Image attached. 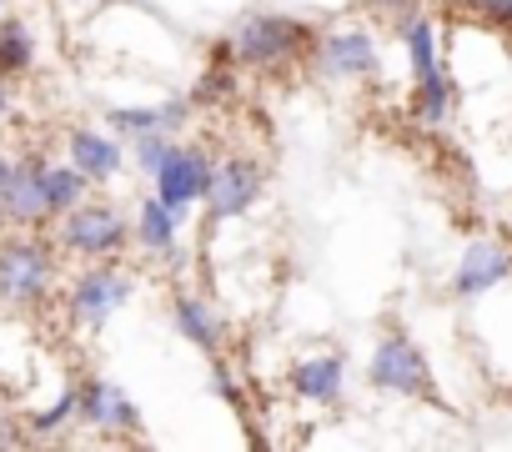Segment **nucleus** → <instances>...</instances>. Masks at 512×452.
Returning a JSON list of instances; mask_svg holds the SVG:
<instances>
[{"label":"nucleus","instance_id":"obj_25","mask_svg":"<svg viewBox=\"0 0 512 452\" xmlns=\"http://www.w3.org/2000/svg\"><path fill=\"white\" fill-rule=\"evenodd\" d=\"M372 6H387V11H412V0H372Z\"/></svg>","mask_w":512,"mask_h":452},{"label":"nucleus","instance_id":"obj_22","mask_svg":"<svg viewBox=\"0 0 512 452\" xmlns=\"http://www.w3.org/2000/svg\"><path fill=\"white\" fill-rule=\"evenodd\" d=\"M131 141H136V161H141V171H146V176H151V171L171 156V146H176V141H171V131H146V136H131Z\"/></svg>","mask_w":512,"mask_h":452},{"label":"nucleus","instance_id":"obj_12","mask_svg":"<svg viewBox=\"0 0 512 452\" xmlns=\"http://www.w3.org/2000/svg\"><path fill=\"white\" fill-rule=\"evenodd\" d=\"M322 76H372L377 71V46L367 31H332L317 51Z\"/></svg>","mask_w":512,"mask_h":452},{"label":"nucleus","instance_id":"obj_23","mask_svg":"<svg viewBox=\"0 0 512 452\" xmlns=\"http://www.w3.org/2000/svg\"><path fill=\"white\" fill-rule=\"evenodd\" d=\"M472 11L492 26H507L512 31V0H472Z\"/></svg>","mask_w":512,"mask_h":452},{"label":"nucleus","instance_id":"obj_18","mask_svg":"<svg viewBox=\"0 0 512 452\" xmlns=\"http://www.w3.org/2000/svg\"><path fill=\"white\" fill-rule=\"evenodd\" d=\"M41 186H46V206H51V216H61V211H71L81 196H86V176L76 171V166H41Z\"/></svg>","mask_w":512,"mask_h":452},{"label":"nucleus","instance_id":"obj_15","mask_svg":"<svg viewBox=\"0 0 512 452\" xmlns=\"http://www.w3.org/2000/svg\"><path fill=\"white\" fill-rule=\"evenodd\" d=\"M191 116L186 101H156V106H116L106 121L116 136H146V131H176Z\"/></svg>","mask_w":512,"mask_h":452},{"label":"nucleus","instance_id":"obj_9","mask_svg":"<svg viewBox=\"0 0 512 452\" xmlns=\"http://www.w3.org/2000/svg\"><path fill=\"white\" fill-rule=\"evenodd\" d=\"M76 412H81L96 432H136V427H141L136 402H131L111 377H86V382L76 387Z\"/></svg>","mask_w":512,"mask_h":452},{"label":"nucleus","instance_id":"obj_24","mask_svg":"<svg viewBox=\"0 0 512 452\" xmlns=\"http://www.w3.org/2000/svg\"><path fill=\"white\" fill-rule=\"evenodd\" d=\"M21 442H26V437L11 427V417H0V447H21Z\"/></svg>","mask_w":512,"mask_h":452},{"label":"nucleus","instance_id":"obj_16","mask_svg":"<svg viewBox=\"0 0 512 452\" xmlns=\"http://www.w3.org/2000/svg\"><path fill=\"white\" fill-rule=\"evenodd\" d=\"M171 322H176V332H181L186 342H196L201 352H216V347H221V322L211 317V307H206L201 297H176V302H171Z\"/></svg>","mask_w":512,"mask_h":452},{"label":"nucleus","instance_id":"obj_19","mask_svg":"<svg viewBox=\"0 0 512 452\" xmlns=\"http://www.w3.org/2000/svg\"><path fill=\"white\" fill-rule=\"evenodd\" d=\"M36 61L26 21H0V76H21Z\"/></svg>","mask_w":512,"mask_h":452},{"label":"nucleus","instance_id":"obj_17","mask_svg":"<svg viewBox=\"0 0 512 452\" xmlns=\"http://www.w3.org/2000/svg\"><path fill=\"white\" fill-rule=\"evenodd\" d=\"M176 226H181V216H176L161 196H146V201H141V211H136V237H141L146 252H176Z\"/></svg>","mask_w":512,"mask_h":452},{"label":"nucleus","instance_id":"obj_14","mask_svg":"<svg viewBox=\"0 0 512 452\" xmlns=\"http://www.w3.org/2000/svg\"><path fill=\"white\" fill-rule=\"evenodd\" d=\"M66 151H71V166H76L86 181H106V176L121 171V141H116V136H101V131H71Z\"/></svg>","mask_w":512,"mask_h":452},{"label":"nucleus","instance_id":"obj_6","mask_svg":"<svg viewBox=\"0 0 512 452\" xmlns=\"http://www.w3.org/2000/svg\"><path fill=\"white\" fill-rule=\"evenodd\" d=\"M367 382L382 387V392H407V397H432V372L422 362V352L402 337V332H387L367 362Z\"/></svg>","mask_w":512,"mask_h":452},{"label":"nucleus","instance_id":"obj_10","mask_svg":"<svg viewBox=\"0 0 512 452\" xmlns=\"http://www.w3.org/2000/svg\"><path fill=\"white\" fill-rule=\"evenodd\" d=\"M0 211H6L11 226H21V232H31V226H41L51 216L46 206V186H41V161H16L6 186H0Z\"/></svg>","mask_w":512,"mask_h":452},{"label":"nucleus","instance_id":"obj_1","mask_svg":"<svg viewBox=\"0 0 512 452\" xmlns=\"http://www.w3.org/2000/svg\"><path fill=\"white\" fill-rule=\"evenodd\" d=\"M307 41H312V31L302 21H292V16H246L231 31L226 51L241 66H251V71H277V66L297 61L307 51Z\"/></svg>","mask_w":512,"mask_h":452},{"label":"nucleus","instance_id":"obj_2","mask_svg":"<svg viewBox=\"0 0 512 452\" xmlns=\"http://www.w3.org/2000/svg\"><path fill=\"white\" fill-rule=\"evenodd\" d=\"M402 41H407V56H412V76H417V116L427 126L447 121L452 111V86H447V71L437 61V31L427 16L417 11H402Z\"/></svg>","mask_w":512,"mask_h":452},{"label":"nucleus","instance_id":"obj_5","mask_svg":"<svg viewBox=\"0 0 512 452\" xmlns=\"http://www.w3.org/2000/svg\"><path fill=\"white\" fill-rule=\"evenodd\" d=\"M131 302V277L116 267V262H101V267H86L71 292H66V307H71V322L81 327H101L111 312H121Z\"/></svg>","mask_w":512,"mask_h":452},{"label":"nucleus","instance_id":"obj_8","mask_svg":"<svg viewBox=\"0 0 512 452\" xmlns=\"http://www.w3.org/2000/svg\"><path fill=\"white\" fill-rule=\"evenodd\" d=\"M256 196H262V166L246 161V156H231L211 171V191H206V211L211 221H231L241 216Z\"/></svg>","mask_w":512,"mask_h":452},{"label":"nucleus","instance_id":"obj_3","mask_svg":"<svg viewBox=\"0 0 512 452\" xmlns=\"http://www.w3.org/2000/svg\"><path fill=\"white\" fill-rule=\"evenodd\" d=\"M56 277V252L41 237H11L0 242V297L11 307H36L46 302Z\"/></svg>","mask_w":512,"mask_h":452},{"label":"nucleus","instance_id":"obj_20","mask_svg":"<svg viewBox=\"0 0 512 452\" xmlns=\"http://www.w3.org/2000/svg\"><path fill=\"white\" fill-rule=\"evenodd\" d=\"M71 417H76V387H71V392H61L46 412H31V422H26V427H31L36 437H46V432H61Z\"/></svg>","mask_w":512,"mask_h":452},{"label":"nucleus","instance_id":"obj_21","mask_svg":"<svg viewBox=\"0 0 512 452\" xmlns=\"http://www.w3.org/2000/svg\"><path fill=\"white\" fill-rule=\"evenodd\" d=\"M226 91H231V76H226V51H221V56H216V66L196 81L191 101H196V106H221V96H226Z\"/></svg>","mask_w":512,"mask_h":452},{"label":"nucleus","instance_id":"obj_27","mask_svg":"<svg viewBox=\"0 0 512 452\" xmlns=\"http://www.w3.org/2000/svg\"><path fill=\"white\" fill-rule=\"evenodd\" d=\"M0 226H6V211H0Z\"/></svg>","mask_w":512,"mask_h":452},{"label":"nucleus","instance_id":"obj_7","mask_svg":"<svg viewBox=\"0 0 512 452\" xmlns=\"http://www.w3.org/2000/svg\"><path fill=\"white\" fill-rule=\"evenodd\" d=\"M211 156L206 151H196V146H171V156L151 171L156 176V196L181 216L186 206H196V201H206V191H211Z\"/></svg>","mask_w":512,"mask_h":452},{"label":"nucleus","instance_id":"obj_4","mask_svg":"<svg viewBox=\"0 0 512 452\" xmlns=\"http://www.w3.org/2000/svg\"><path fill=\"white\" fill-rule=\"evenodd\" d=\"M61 242H66V252L101 262V257H116L126 247V221L116 216V206L76 201L71 211H61Z\"/></svg>","mask_w":512,"mask_h":452},{"label":"nucleus","instance_id":"obj_26","mask_svg":"<svg viewBox=\"0 0 512 452\" xmlns=\"http://www.w3.org/2000/svg\"><path fill=\"white\" fill-rule=\"evenodd\" d=\"M11 116V91H6V81H0V121Z\"/></svg>","mask_w":512,"mask_h":452},{"label":"nucleus","instance_id":"obj_28","mask_svg":"<svg viewBox=\"0 0 512 452\" xmlns=\"http://www.w3.org/2000/svg\"><path fill=\"white\" fill-rule=\"evenodd\" d=\"M0 6H6V0H0Z\"/></svg>","mask_w":512,"mask_h":452},{"label":"nucleus","instance_id":"obj_11","mask_svg":"<svg viewBox=\"0 0 512 452\" xmlns=\"http://www.w3.org/2000/svg\"><path fill=\"white\" fill-rule=\"evenodd\" d=\"M512 272V252L502 242H472L457 262V277H452V292L457 297H482L492 292L502 277Z\"/></svg>","mask_w":512,"mask_h":452},{"label":"nucleus","instance_id":"obj_13","mask_svg":"<svg viewBox=\"0 0 512 452\" xmlns=\"http://www.w3.org/2000/svg\"><path fill=\"white\" fill-rule=\"evenodd\" d=\"M342 377H347L342 357H337V352H322V357H307V362H297L287 382H292V392H297L302 402H317V407H327V402H337V397H342Z\"/></svg>","mask_w":512,"mask_h":452}]
</instances>
